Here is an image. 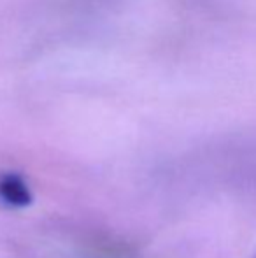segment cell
Here are the masks:
<instances>
[{
    "label": "cell",
    "mask_w": 256,
    "mask_h": 258,
    "mask_svg": "<svg viewBox=\"0 0 256 258\" xmlns=\"http://www.w3.org/2000/svg\"><path fill=\"white\" fill-rule=\"evenodd\" d=\"M0 201L11 207H27L32 204L34 195L23 176L6 172L0 176Z\"/></svg>",
    "instance_id": "6da1fadb"
},
{
    "label": "cell",
    "mask_w": 256,
    "mask_h": 258,
    "mask_svg": "<svg viewBox=\"0 0 256 258\" xmlns=\"http://www.w3.org/2000/svg\"><path fill=\"white\" fill-rule=\"evenodd\" d=\"M254 258H256V255H254Z\"/></svg>",
    "instance_id": "7a4b0ae2"
}]
</instances>
